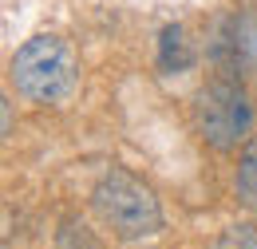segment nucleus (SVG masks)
Segmentation results:
<instances>
[{"label":"nucleus","instance_id":"obj_1","mask_svg":"<svg viewBox=\"0 0 257 249\" xmlns=\"http://www.w3.org/2000/svg\"><path fill=\"white\" fill-rule=\"evenodd\" d=\"M91 210L95 218L123 241H143L162 229V206L155 190L131 170H107L91 190Z\"/></svg>","mask_w":257,"mask_h":249},{"label":"nucleus","instance_id":"obj_2","mask_svg":"<svg viewBox=\"0 0 257 249\" xmlns=\"http://www.w3.org/2000/svg\"><path fill=\"white\" fill-rule=\"evenodd\" d=\"M12 83L16 91L32 103H64L79 83V67H75V52L67 48L60 36H32L16 48L12 56Z\"/></svg>","mask_w":257,"mask_h":249},{"label":"nucleus","instance_id":"obj_3","mask_svg":"<svg viewBox=\"0 0 257 249\" xmlns=\"http://www.w3.org/2000/svg\"><path fill=\"white\" fill-rule=\"evenodd\" d=\"M194 123L198 135L214 147V151H233L237 143L249 139V127H253V103L245 87L233 79V75H218L210 79L198 99H194Z\"/></svg>","mask_w":257,"mask_h":249},{"label":"nucleus","instance_id":"obj_4","mask_svg":"<svg viewBox=\"0 0 257 249\" xmlns=\"http://www.w3.org/2000/svg\"><path fill=\"white\" fill-rule=\"evenodd\" d=\"M190 63H194V52L182 24H166L159 32V67L162 71H186Z\"/></svg>","mask_w":257,"mask_h":249},{"label":"nucleus","instance_id":"obj_5","mask_svg":"<svg viewBox=\"0 0 257 249\" xmlns=\"http://www.w3.org/2000/svg\"><path fill=\"white\" fill-rule=\"evenodd\" d=\"M233 186L241 206L257 210V135H249L241 143V155H237V170H233Z\"/></svg>","mask_w":257,"mask_h":249},{"label":"nucleus","instance_id":"obj_6","mask_svg":"<svg viewBox=\"0 0 257 249\" xmlns=\"http://www.w3.org/2000/svg\"><path fill=\"white\" fill-rule=\"evenodd\" d=\"M210 249H257V225L253 221H233Z\"/></svg>","mask_w":257,"mask_h":249},{"label":"nucleus","instance_id":"obj_7","mask_svg":"<svg viewBox=\"0 0 257 249\" xmlns=\"http://www.w3.org/2000/svg\"><path fill=\"white\" fill-rule=\"evenodd\" d=\"M0 111H4V135H8V131H12V103L0 99Z\"/></svg>","mask_w":257,"mask_h":249}]
</instances>
